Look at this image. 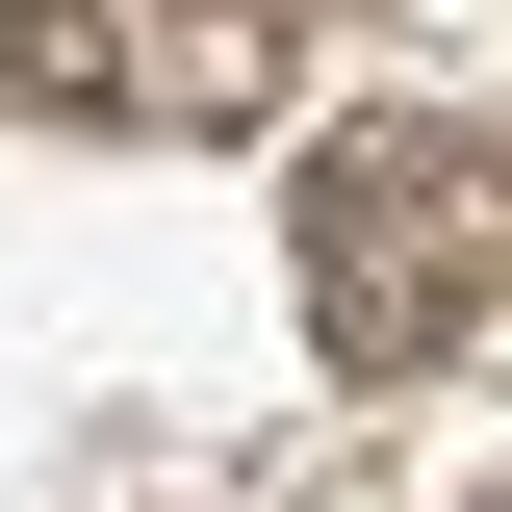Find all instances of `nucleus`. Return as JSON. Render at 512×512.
I'll list each match as a JSON object with an SVG mask.
<instances>
[{
  "label": "nucleus",
  "mask_w": 512,
  "mask_h": 512,
  "mask_svg": "<svg viewBox=\"0 0 512 512\" xmlns=\"http://www.w3.org/2000/svg\"><path fill=\"white\" fill-rule=\"evenodd\" d=\"M26 103L52 128H256L282 0H26Z\"/></svg>",
  "instance_id": "2"
},
{
  "label": "nucleus",
  "mask_w": 512,
  "mask_h": 512,
  "mask_svg": "<svg viewBox=\"0 0 512 512\" xmlns=\"http://www.w3.org/2000/svg\"><path fill=\"white\" fill-rule=\"evenodd\" d=\"M487 282H512V180H487V128H436V103L308 128V180H282V308H308L333 384H436L461 333H487Z\"/></svg>",
  "instance_id": "1"
}]
</instances>
